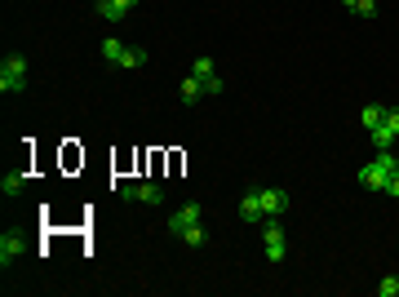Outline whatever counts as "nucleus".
Returning <instances> with one entry per match:
<instances>
[{
	"label": "nucleus",
	"instance_id": "1",
	"mask_svg": "<svg viewBox=\"0 0 399 297\" xmlns=\"http://www.w3.org/2000/svg\"><path fill=\"white\" fill-rule=\"evenodd\" d=\"M395 169H399L395 155H391V151H377L373 160L359 169V182H364L368 191H386V182H391V173H395Z\"/></svg>",
	"mask_w": 399,
	"mask_h": 297
},
{
	"label": "nucleus",
	"instance_id": "2",
	"mask_svg": "<svg viewBox=\"0 0 399 297\" xmlns=\"http://www.w3.org/2000/svg\"><path fill=\"white\" fill-rule=\"evenodd\" d=\"M0 89L5 94H23L27 89V58L23 53H5V62H0Z\"/></svg>",
	"mask_w": 399,
	"mask_h": 297
},
{
	"label": "nucleus",
	"instance_id": "3",
	"mask_svg": "<svg viewBox=\"0 0 399 297\" xmlns=\"http://www.w3.org/2000/svg\"><path fill=\"white\" fill-rule=\"evenodd\" d=\"M262 253H266V262H284V253H289V240H284L280 218H266V227H262Z\"/></svg>",
	"mask_w": 399,
	"mask_h": 297
},
{
	"label": "nucleus",
	"instance_id": "4",
	"mask_svg": "<svg viewBox=\"0 0 399 297\" xmlns=\"http://www.w3.org/2000/svg\"><path fill=\"white\" fill-rule=\"evenodd\" d=\"M368 138H373L377 151H391V146L399 142V111H395V107H386V120H382V125H377Z\"/></svg>",
	"mask_w": 399,
	"mask_h": 297
},
{
	"label": "nucleus",
	"instance_id": "5",
	"mask_svg": "<svg viewBox=\"0 0 399 297\" xmlns=\"http://www.w3.org/2000/svg\"><path fill=\"white\" fill-rule=\"evenodd\" d=\"M258 196H262V213H266V218H280V213H289V191H280V187H262Z\"/></svg>",
	"mask_w": 399,
	"mask_h": 297
},
{
	"label": "nucleus",
	"instance_id": "6",
	"mask_svg": "<svg viewBox=\"0 0 399 297\" xmlns=\"http://www.w3.org/2000/svg\"><path fill=\"white\" fill-rule=\"evenodd\" d=\"M120 200H142V204H151V209H156L160 200H165V191L156 187V182H142V187H120Z\"/></svg>",
	"mask_w": 399,
	"mask_h": 297
},
{
	"label": "nucleus",
	"instance_id": "7",
	"mask_svg": "<svg viewBox=\"0 0 399 297\" xmlns=\"http://www.w3.org/2000/svg\"><path fill=\"white\" fill-rule=\"evenodd\" d=\"M27 253V240L18 235V231H5L0 235V266H9V262H18V257Z\"/></svg>",
	"mask_w": 399,
	"mask_h": 297
},
{
	"label": "nucleus",
	"instance_id": "8",
	"mask_svg": "<svg viewBox=\"0 0 399 297\" xmlns=\"http://www.w3.org/2000/svg\"><path fill=\"white\" fill-rule=\"evenodd\" d=\"M200 218H204V209H200V204L191 200V204H182V209L169 218V231H173V235H182V231H186V227H195Z\"/></svg>",
	"mask_w": 399,
	"mask_h": 297
},
{
	"label": "nucleus",
	"instance_id": "9",
	"mask_svg": "<svg viewBox=\"0 0 399 297\" xmlns=\"http://www.w3.org/2000/svg\"><path fill=\"white\" fill-rule=\"evenodd\" d=\"M240 222H249V227L266 222V213H262V196H258V191H244V196H240Z\"/></svg>",
	"mask_w": 399,
	"mask_h": 297
},
{
	"label": "nucleus",
	"instance_id": "10",
	"mask_svg": "<svg viewBox=\"0 0 399 297\" xmlns=\"http://www.w3.org/2000/svg\"><path fill=\"white\" fill-rule=\"evenodd\" d=\"M382 120H386V107H382V102H368V107L359 111V125H364V133H373Z\"/></svg>",
	"mask_w": 399,
	"mask_h": 297
},
{
	"label": "nucleus",
	"instance_id": "11",
	"mask_svg": "<svg viewBox=\"0 0 399 297\" xmlns=\"http://www.w3.org/2000/svg\"><path fill=\"white\" fill-rule=\"evenodd\" d=\"M93 9H98L107 23H125V18H129V9H125V5H116V0H98Z\"/></svg>",
	"mask_w": 399,
	"mask_h": 297
},
{
	"label": "nucleus",
	"instance_id": "12",
	"mask_svg": "<svg viewBox=\"0 0 399 297\" xmlns=\"http://www.w3.org/2000/svg\"><path fill=\"white\" fill-rule=\"evenodd\" d=\"M178 98L182 102H195V98H204V80H195V76H186L182 85H178Z\"/></svg>",
	"mask_w": 399,
	"mask_h": 297
},
{
	"label": "nucleus",
	"instance_id": "13",
	"mask_svg": "<svg viewBox=\"0 0 399 297\" xmlns=\"http://www.w3.org/2000/svg\"><path fill=\"white\" fill-rule=\"evenodd\" d=\"M120 58H125V44H120L116 36H107V40H102V62H111V67H120Z\"/></svg>",
	"mask_w": 399,
	"mask_h": 297
},
{
	"label": "nucleus",
	"instance_id": "14",
	"mask_svg": "<svg viewBox=\"0 0 399 297\" xmlns=\"http://www.w3.org/2000/svg\"><path fill=\"white\" fill-rule=\"evenodd\" d=\"M23 187H27V173L23 169H14V173H5V178H0V191H5V196H18Z\"/></svg>",
	"mask_w": 399,
	"mask_h": 297
},
{
	"label": "nucleus",
	"instance_id": "15",
	"mask_svg": "<svg viewBox=\"0 0 399 297\" xmlns=\"http://www.w3.org/2000/svg\"><path fill=\"white\" fill-rule=\"evenodd\" d=\"M191 76H195V80H213V76H217V71H213V58H208V53H200V58L191 62Z\"/></svg>",
	"mask_w": 399,
	"mask_h": 297
},
{
	"label": "nucleus",
	"instance_id": "16",
	"mask_svg": "<svg viewBox=\"0 0 399 297\" xmlns=\"http://www.w3.org/2000/svg\"><path fill=\"white\" fill-rule=\"evenodd\" d=\"M178 240H186V248H200V244H204V227H200V222H195V227H186V231H182V235H178Z\"/></svg>",
	"mask_w": 399,
	"mask_h": 297
},
{
	"label": "nucleus",
	"instance_id": "17",
	"mask_svg": "<svg viewBox=\"0 0 399 297\" xmlns=\"http://www.w3.org/2000/svg\"><path fill=\"white\" fill-rule=\"evenodd\" d=\"M142 62H147V49H125V58H120V67H142Z\"/></svg>",
	"mask_w": 399,
	"mask_h": 297
},
{
	"label": "nucleus",
	"instance_id": "18",
	"mask_svg": "<svg viewBox=\"0 0 399 297\" xmlns=\"http://www.w3.org/2000/svg\"><path fill=\"white\" fill-rule=\"evenodd\" d=\"M377 297H399V275H386V280L377 284Z\"/></svg>",
	"mask_w": 399,
	"mask_h": 297
},
{
	"label": "nucleus",
	"instance_id": "19",
	"mask_svg": "<svg viewBox=\"0 0 399 297\" xmlns=\"http://www.w3.org/2000/svg\"><path fill=\"white\" fill-rule=\"evenodd\" d=\"M355 18H364V23H368V18H377V0H359V5H355Z\"/></svg>",
	"mask_w": 399,
	"mask_h": 297
},
{
	"label": "nucleus",
	"instance_id": "20",
	"mask_svg": "<svg viewBox=\"0 0 399 297\" xmlns=\"http://www.w3.org/2000/svg\"><path fill=\"white\" fill-rule=\"evenodd\" d=\"M386 196H395V200H399V169L391 173V182H386Z\"/></svg>",
	"mask_w": 399,
	"mask_h": 297
},
{
	"label": "nucleus",
	"instance_id": "21",
	"mask_svg": "<svg viewBox=\"0 0 399 297\" xmlns=\"http://www.w3.org/2000/svg\"><path fill=\"white\" fill-rule=\"evenodd\" d=\"M116 5H125V9H133V5H138V0H116Z\"/></svg>",
	"mask_w": 399,
	"mask_h": 297
}]
</instances>
